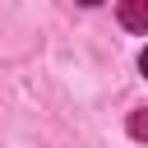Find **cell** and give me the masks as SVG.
I'll return each mask as SVG.
<instances>
[{"label": "cell", "mask_w": 148, "mask_h": 148, "mask_svg": "<svg viewBox=\"0 0 148 148\" xmlns=\"http://www.w3.org/2000/svg\"><path fill=\"white\" fill-rule=\"evenodd\" d=\"M116 14H120V28L148 32V0H116Z\"/></svg>", "instance_id": "1"}, {"label": "cell", "mask_w": 148, "mask_h": 148, "mask_svg": "<svg viewBox=\"0 0 148 148\" xmlns=\"http://www.w3.org/2000/svg\"><path fill=\"white\" fill-rule=\"evenodd\" d=\"M130 134H134V139H148V106L130 116Z\"/></svg>", "instance_id": "2"}, {"label": "cell", "mask_w": 148, "mask_h": 148, "mask_svg": "<svg viewBox=\"0 0 148 148\" xmlns=\"http://www.w3.org/2000/svg\"><path fill=\"white\" fill-rule=\"evenodd\" d=\"M139 69H143V74H148V51H143V56H139Z\"/></svg>", "instance_id": "3"}, {"label": "cell", "mask_w": 148, "mask_h": 148, "mask_svg": "<svg viewBox=\"0 0 148 148\" xmlns=\"http://www.w3.org/2000/svg\"><path fill=\"white\" fill-rule=\"evenodd\" d=\"M79 5H102V0H79Z\"/></svg>", "instance_id": "4"}]
</instances>
